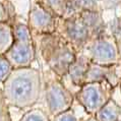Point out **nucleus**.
Instances as JSON below:
<instances>
[{
	"mask_svg": "<svg viewBox=\"0 0 121 121\" xmlns=\"http://www.w3.org/2000/svg\"><path fill=\"white\" fill-rule=\"evenodd\" d=\"M2 91L8 106L18 109L31 108L42 95V73L33 66L13 69L2 85Z\"/></svg>",
	"mask_w": 121,
	"mask_h": 121,
	"instance_id": "obj_1",
	"label": "nucleus"
},
{
	"mask_svg": "<svg viewBox=\"0 0 121 121\" xmlns=\"http://www.w3.org/2000/svg\"><path fill=\"white\" fill-rule=\"evenodd\" d=\"M34 39L46 66L57 78L62 80L78 53L57 33L37 36Z\"/></svg>",
	"mask_w": 121,
	"mask_h": 121,
	"instance_id": "obj_2",
	"label": "nucleus"
},
{
	"mask_svg": "<svg viewBox=\"0 0 121 121\" xmlns=\"http://www.w3.org/2000/svg\"><path fill=\"white\" fill-rule=\"evenodd\" d=\"M13 44L5 57L14 69L31 67L36 60L37 47L28 23L14 21L12 23Z\"/></svg>",
	"mask_w": 121,
	"mask_h": 121,
	"instance_id": "obj_3",
	"label": "nucleus"
},
{
	"mask_svg": "<svg viewBox=\"0 0 121 121\" xmlns=\"http://www.w3.org/2000/svg\"><path fill=\"white\" fill-rule=\"evenodd\" d=\"M56 33L71 45L77 53H82L86 45L94 40L92 33L82 14L58 18Z\"/></svg>",
	"mask_w": 121,
	"mask_h": 121,
	"instance_id": "obj_4",
	"label": "nucleus"
},
{
	"mask_svg": "<svg viewBox=\"0 0 121 121\" xmlns=\"http://www.w3.org/2000/svg\"><path fill=\"white\" fill-rule=\"evenodd\" d=\"M92 63L104 66L119 65L118 40L112 34H105L92 40L82 52Z\"/></svg>",
	"mask_w": 121,
	"mask_h": 121,
	"instance_id": "obj_5",
	"label": "nucleus"
},
{
	"mask_svg": "<svg viewBox=\"0 0 121 121\" xmlns=\"http://www.w3.org/2000/svg\"><path fill=\"white\" fill-rule=\"evenodd\" d=\"M114 88L108 82L86 83L76 92L75 100L86 113L95 116L112 99Z\"/></svg>",
	"mask_w": 121,
	"mask_h": 121,
	"instance_id": "obj_6",
	"label": "nucleus"
},
{
	"mask_svg": "<svg viewBox=\"0 0 121 121\" xmlns=\"http://www.w3.org/2000/svg\"><path fill=\"white\" fill-rule=\"evenodd\" d=\"M45 100L50 115L55 117L71 109L75 96L64 85L63 80L55 76V78L50 79L46 83Z\"/></svg>",
	"mask_w": 121,
	"mask_h": 121,
	"instance_id": "obj_7",
	"label": "nucleus"
},
{
	"mask_svg": "<svg viewBox=\"0 0 121 121\" xmlns=\"http://www.w3.org/2000/svg\"><path fill=\"white\" fill-rule=\"evenodd\" d=\"M32 4L28 13V26L34 37L46 36L56 33L57 19L49 11L40 5L36 0H32Z\"/></svg>",
	"mask_w": 121,
	"mask_h": 121,
	"instance_id": "obj_8",
	"label": "nucleus"
},
{
	"mask_svg": "<svg viewBox=\"0 0 121 121\" xmlns=\"http://www.w3.org/2000/svg\"><path fill=\"white\" fill-rule=\"evenodd\" d=\"M119 65L114 66H104L91 63L85 80V85L89 82H108L113 86L120 85L121 80L119 76Z\"/></svg>",
	"mask_w": 121,
	"mask_h": 121,
	"instance_id": "obj_9",
	"label": "nucleus"
},
{
	"mask_svg": "<svg viewBox=\"0 0 121 121\" xmlns=\"http://www.w3.org/2000/svg\"><path fill=\"white\" fill-rule=\"evenodd\" d=\"M91 63H92L91 60L85 54L78 53L76 58L74 59V61L70 65L66 76L63 79L67 78L71 82V85L74 86L75 88H77V91H78L85 85L86 76L90 68Z\"/></svg>",
	"mask_w": 121,
	"mask_h": 121,
	"instance_id": "obj_10",
	"label": "nucleus"
},
{
	"mask_svg": "<svg viewBox=\"0 0 121 121\" xmlns=\"http://www.w3.org/2000/svg\"><path fill=\"white\" fill-rule=\"evenodd\" d=\"M79 14H82V18L85 19L86 23L88 25L94 39L107 34V26L102 12L88 11L79 13Z\"/></svg>",
	"mask_w": 121,
	"mask_h": 121,
	"instance_id": "obj_11",
	"label": "nucleus"
},
{
	"mask_svg": "<svg viewBox=\"0 0 121 121\" xmlns=\"http://www.w3.org/2000/svg\"><path fill=\"white\" fill-rule=\"evenodd\" d=\"M88 11L100 12L99 0H69L64 17H69V16Z\"/></svg>",
	"mask_w": 121,
	"mask_h": 121,
	"instance_id": "obj_12",
	"label": "nucleus"
},
{
	"mask_svg": "<svg viewBox=\"0 0 121 121\" xmlns=\"http://www.w3.org/2000/svg\"><path fill=\"white\" fill-rule=\"evenodd\" d=\"M121 107L113 98L102 109H100L95 117L98 121H119Z\"/></svg>",
	"mask_w": 121,
	"mask_h": 121,
	"instance_id": "obj_13",
	"label": "nucleus"
},
{
	"mask_svg": "<svg viewBox=\"0 0 121 121\" xmlns=\"http://www.w3.org/2000/svg\"><path fill=\"white\" fill-rule=\"evenodd\" d=\"M36 1L56 18H62L66 14L69 0H36Z\"/></svg>",
	"mask_w": 121,
	"mask_h": 121,
	"instance_id": "obj_14",
	"label": "nucleus"
},
{
	"mask_svg": "<svg viewBox=\"0 0 121 121\" xmlns=\"http://www.w3.org/2000/svg\"><path fill=\"white\" fill-rule=\"evenodd\" d=\"M13 44V32L12 23L3 22L0 23V56L10 49Z\"/></svg>",
	"mask_w": 121,
	"mask_h": 121,
	"instance_id": "obj_15",
	"label": "nucleus"
},
{
	"mask_svg": "<svg viewBox=\"0 0 121 121\" xmlns=\"http://www.w3.org/2000/svg\"><path fill=\"white\" fill-rule=\"evenodd\" d=\"M19 121H51L49 116L41 109H32L23 114Z\"/></svg>",
	"mask_w": 121,
	"mask_h": 121,
	"instance_id": "obj_16",
	"label": "nucleus"
},
{
	"mask_svg": "<svg viewBox=\"0 0 121 121\" xmlns=\"http://www.w3.org/2000/svg\"><path fill=\"white\" fill-rule=\"evenodd\" d=\"M15 21L13 9L11 4H7V2L0 1V23L9 22L13 23Z\"/></svg>",
	"mask_w": 121,
	"mask_h": 121,
	"instance_id": "obj_17",
	"label": "nucleus"
},
{
	"mask_svg": "<svg viewBox=\"0 0 121 121\" xmlns=\"http://www.w3.org/2000/svg\"><path fill=\"white\" fill-rule=\"evenodd\" d=\"M13 67L10 62L7 60L5 55L0 56V83H4L5 80L8 78V76L13 71Z\"/></svg>",
	"mask_w": 121,
	"mask_h": 121,
	"instance_id": "obj_18",
	"label": "nucleus"
},
{
	"mask_svg": "<svg viewBox=\"0 0 121 121\" xmlns=\"http://www.w3.org/2000/svg\"><path fill=\"white\" fill-rule=\"evenodd\" d=\"M0 121H11L9 106L4 98L2 88H0Z\"/></svg>",
	"mask_w": 121,
	"mask_h": 121,
	"instance_id": "obj_19",
	"label": "nucleus"
},
{
	"mask_svg": "<svg viewBox=\"0 0 121 121\" xmlns=\"http://www.w3.org/2000/svg\"><path fill=\"white\" fill-rule=\"evenodd\" d=\"M121 6V0H99V9L100 12L104 13L105 11L114 10Z\"/></svg>",
	"mask_w": 121,
	"mask_h": 121,
	"instance_id": "obj_20",
	"label": "nucleus"
},
{
	"mask_svg": "<svg viewBox=\"0 0 121 121\" xmlns=\"http://www.w3.org/2000/svg\"><path fill=\"white\" fill-rule=\"evenodd\" d=\"M52 121H78V119H77L74 111L70 109V110H67L65 112L59 114V115H57L55 117H53Z\"/></svg>",
	"mask_w": 121,
	"mask_h": 121,
	"instance_id": "obj_21",
	"label": "nucleus"
},
{
	"mask_svg": "<svg viewBox=\"0 0 121 121\" xmlns=\"http://www.w3.org/2000/svg\"><path fill=\"white\" fill-rule=\"evenodd\" d=\"M118 47H119V56H120V62H119V66L121 67V40H118Z\"/></svg>",
	"mask_w": 121,
	"mask_h": 121,
	"instance_id": "obj_22",
	"label": "nucleus"
},
{
	"mask_svg": "<svg viewBox=\"0 0 121 121\" xmlns=\"http://www.w3.org/2000/svg\"><path fill=\"white\" fill-rule=\"evenodd\" d=\"M86 121H98V120H97V118H96L95 116H91L90 118H89V119H86Z\"/></svg>",
	"mask_w": 121,
	"mask_h": 121,
	"instance_id": "obj_23",
	"label": "nucleus"
},
{
	"mask_svg": "<svg viewBox=\"0 0 121 121\" xmlns=\"http://www.w3.org/2000/svg\"><path fill=\"white\" fill-rule=\"evenodd\" d=\"M119 88H120V92H121V82H120V85H119Z\"/></svg>",
	"mask_w": 121,
	"mask_h": 121,
	"instance_id": "obj_24",
	"label": "nucleus"
}]
</instances>
